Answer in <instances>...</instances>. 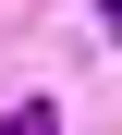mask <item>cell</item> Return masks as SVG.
Returning a JSON list of instances; mask_svg holds the SVG:
<instances>
[{"label": "cell", "instance_id": "6da1fadb", "mask_svg": "<svg viewBox=\"0 0 122 135\" xmlns=\"http://www.w3.org/2000/svg\"><path fill=\"white\" fill-rule=\"evenodd\" d=\"M0 135H61V110H49V98H12V110H0Z\"/></svg>", "mask_w": 122, "mask_h": 135}]
</instances>
